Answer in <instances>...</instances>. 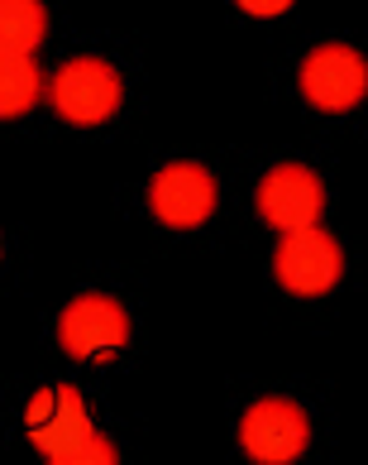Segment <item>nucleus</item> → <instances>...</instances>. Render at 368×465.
I'll return each mask as SVG.
<instances>
[{"label": "nucleus", "mask_w": 368, "mask_h": 465, "mask_svg": "<svg viewBox=\"0 0 368 465\" xmlns=\"http://www.w3.org/2000/svg\"><path fill=\"white\" fill-rule=\"evenodd\" d=\"M244 15H258V20H277V15H287L296 0H235Z\"/></svg>", "instance_id": "9b49d317"}, {"label": "nucleus", "mask_w": 368, "mask_h": 465, "mask_svg": "<svg viewBox=\"0 0 368 465\" xmlns=\"http://www.w3.org/2000/svg\"><path fill=\"white\" fill-rule=\"evenodd\" d=\"M24 422H29V441L39 446L53 465H77L86 437L96 432L92 412H86L77 389H44V393H34Z\"/></svg>", "instance_id": "f03ea898"}, {"label": "nucleus", "mask_w": 368, "mask_h": 465, "mask_svg": "<svg viewBox=\"0 0 368 465\" xmlns=\"http://www.w3.org/2000/svg\"><path fill=\"white\" fill-rule=\"evenodd\" d=\"M44 101V67L34 54H0V120H20Z\"/></svg>", "instance_id": "1a4fd4ad"}, {"label": "nucleus", "mask_w": 368, "mask_h": 465, "mask_svg": "<svg viewBox=\"0 0 368 465\" xmlns=\"http://www.w3.org/2000/svg\"><path fill=\"white\" fill-rule=\"evenodd\" d=\"M258 216L268 221L273 231H302V226H321L325 212V183L302 163H277L258 178L254 193Z\"/></svg>", "instance_id": "423d86ee"}, {"label": "nucleus", "mask_w": 368, "mask_h": 465, "mask_svg": "<svg viewBox=\"0 0 368 465\" xmlns=\"http://www.w3.org/2000/svg\"><path fill=\"white\" fill-rule=\"evenodd\" d=\"M58 341L77 360H111L130 341V312L105 292H82V298L63 307Z\"/></svg>", "instance_id": "39448f33"}, {"label": "nucleus", "mask_w": 368, "mask_h": 465, "mask_svg": "<svg viewBox=\"0 0 368 465\" xmlns=\"http://www.w3.org/2000/svg\"><path fill=\"white\" fill-rule=\"evenodd\" d=\"M44 92L67 125H105L125 101V77L105 58H67L53 67Z\"/></svg>", "instance_id": "f257e3e1"}, {"label": "nucleus", "mask_w": 368, "mask_h": 465, "mask_svg": "<svg viewBox=\"0 0 368 465\" xmlns=\"http://www.w3.org/2000/svg\"><path fill=\"white\" fill-rule=\"evenodd\" d=\"M216 178L206 173L201 163H168L163 173L149 183V206L153 216L172 231H191V226H206L216 216Z\"/></svg>", "instance_id": "6e6552de"}, {"label": "nucleus", "mask_w": 368, "mask_h": 465, "mask_svg": "<svg viewBox=\"0 0 368 465\" xmlns=\"http://www.w3.org/2000/svg\"><path fill=\"white\" fill-rule=\"evenodd\" d=\"M48 39L44 0H0V54H34Z\"/></svg>", "instance_id": "9d476101"}, {"label": "nucleus", "mask_w": 368, "mask_h": 465, "mask_svg": "<svg viewBox=\"0 0 368 465\" xmlns=\"http://www.w3.org/2000/svg\"><path fill=\"white\" fill-rule=\"evenodd\" d=\"M273 273L296 298H321V292L340 283L344 254L335 245V235H325L321 226H302V231H287V240L277 245Z\"/></svg>", "instance_id": "7ed1b4c3"}, {"label": "nucleus", "mask_w": 368, "mask_h": 465, "mask_svg": "<svg viewBox=\"0 0 368 465\" xmlns=\"http://www.w3.org/2000/svg\"><path fill=\"white\" fill-rule=\"evenodd\" d=\"M296 77H302V96L315 111H330V115L354 111L363 101V92H368V67H363V58L354 54V48H344V44L311 48V54L302 58V73Z\"/></svg>", "instance_id": "0eeeda50"}, {"label": "nucleus", "mask_w": 368, "mask_h": 465, "mask_svg": "<svg viewBox=\"0 0 368 465\" xmlns=\"http://www.w3.org/2000/svg\"><path fill=\"white\" fill-rule=\"evenodd\" d=\"M311 441V418L292 399H258L239 418V446L263 465H287L306 451Z\"/></svg>", "instance_id": "20e7f679"}]
</instances>
